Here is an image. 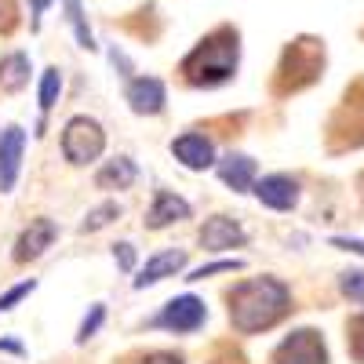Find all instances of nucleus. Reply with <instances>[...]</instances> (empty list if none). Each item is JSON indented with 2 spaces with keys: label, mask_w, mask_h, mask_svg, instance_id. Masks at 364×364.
Returning a JSON list of instances; mask_svg holds the SVG:
<instances>
[{
  "label": "nucleus",
  "mask_w": 364,
  "mask_h": 364,
  "mask_svg": "<svg viewBox=\"0 0 364 364\" xmlns=\"http://www.w3.org/2000/svg\"><path fill=\"white\" fill-rule=\"evenodd\" d=\"M226 299H230V321H233L237 331H245V336L273 328L291 306V291L277 277L240 281V284H233V291Z\"/></svg>",
  "instance_id": "1"
},
{
  "label": "nucleus",
  "mask_w": 364,
  "mask_h": 364,
  "mask_svg": "<svg viewBox=\"0 0 364 364\" xmlns=\"http://www.w3.org/2000/svg\"><path fill=\"white\" fill-rule=\"evenodd\" d=\"M237 58H240V44L233 29H215L211 37H204L182 63V73L193 87H219L226 80H233L237 73Z\"/></svg>",
  "instance_id": "2"
},
{
  "label": "nucleus",
  "mask_w": 364,
  "mask_h": 364,
  "mask_svg": "<svg viewBox=\"0 0 364 364\" xmlns=\"http://www.w3.org/2000/svg\"><path fill=\"white\" fill-rule=\"evenodd\" d=\"M208 321V306L204 299L197 295H175L171 302H164L161 314H154L146 321V328H161V331H171V336H193L200 331Z\"/></svg>",
  "instance_id": "3"
},
{
  "label": "nucleus",
  "mask_w": 364,
  "mask_h": 364,
  "mask_svg": "<svg viewBox=\"0 0 364 364\" xmlns=\"http://www.w3.org/2000/svg\"><path fill=\"white\" fill-rule=\"evenodd\" d=\"M106 149V132L95 117H73L63 132V154L70 164H91Z\"/></svg>",
  "instance_id": "4"
},
{
  "label": "nucleus",
  "mask_w": 364,
  "mask_h": 364,
  "mask_svg": "<svg viewBox=\"0 0 364 364\" xmlns=\"http://www.w3.org/2000/svg\"><path fill=\"white\" fill-rule=\"evenodd\" d=\"M273 364H328L324 339L317 336L314 328H299V331H291V336L277 346Z\"/></svg>",
  "instance_id": "5"
},
{
  "label": "nucleus",
  "mask_w": 364,
  "mask_h": 364,
  "mask_svg": "<svg viewBox=\"0 0 364 364\" xmlns=\"http://www.w3.org/2000/svg\"><path fill=\"white\" fill-rule=\"evenodd\" d=\"M171 157L190 168V171H204V168H215V142H211L204 132H182L178 139H171Z\"/></svg>",
  "instance_id": "6"
},
{
  "label": "nucleus",
  "mask_w": 364,
  "mask_h": 364,
  "mask_svg": "<svg viewBox=\"0 0 364 364\" xmlns=\"http://www.w3.org/2000/svg\"><path fill=\"white\" fill-rule=\"evenodd\" d=\"M55 237H58V223H55V219H48V215L33 219V223L18 233L11 259H15V262H33V259H41V255L55 245Z\"/></svg>",
  "instance_id": "7"
},
{
  "label": "nucleus",
  "mask_w": 364,
  "mask_h": 364,
  "mask_svg": "<svg viewBox=\"0 0 364 364\" xmlns=\"http://www.w3.org/2000/svg\"><path fill=\"white\" fill-rule=\"evenodd\" d=\"M22 154H26V132L18 124H8L0 132V193L15 190L22 171Z\"/></svg>",
  "instance_id": "8"
},
{
  "label": "nucleus",
  "mask_w": 364,
  "mask_h": 364,
  "mask_svg": "<svg viewBox=\"0 0 364 364\" xmlns=\"http://www.w3.org/2000/svg\"><path fill=\"white\" fill-rule=\"evenodd\" d=\"M124 99H128L132 113L157 117L168 106V91H164V80H157V77H132L124 87Z\"/></svg>",
  "instance_id": "9"
},
{
  "label": "nucleus",
  "mask_w": 364,
  "mask_h": 364,
  "mask_svg": "<svg viewBox=\"0 0 364 364\" xmlns=\"http://www.w3.org/2000/svg\"><path fill=\"white\" fill-rule=\"evenodd\" d=\"M200 245L208 252H226V248H245L248 245V230L230 215H211L200 226Z\"/></svg>",
  "instance_id": "10"
},
{
  "label": "nucleus",
  "mask_w": 364,
  "mask_h": 364,
  "mask_svg": "<svg viewBox=\"0 0 364 364\" xmlns=\"http://www.w3.org/2000/svg\"><path fill=\"white\" fill-rule=\"evenodd\" d=\"M252 193L259 197V204H266L273 211H291L299 204V178H291V175H262Z\"/></svg>",
  "instance_id": "11"
},
{
  "label": "nucleus",
  "mask_w": 364,
  "mask_h": 364,
  "mask_svg": "<svg viewBox=\"0 0 364 364\" xmlns=\"http://www.w3.org/2000/svg\"><path fill=\"white\" fill-rule=\"evenodd\" d=\"M190 215H193V208H190L186 197H178L171 190H157L154 193V204H149V211H146V226L149 230H164V226L182 223V219H190Z\"/></svg>",
  "instance_id": "12"
},
{
  "label": "nucleus",
  "mask_w": 364,
  "mask_h": 364,
  "mask_svg": "<svg viewBox=\"0 0 364 364\" xmlns=\"http://www.w3.org/2000/svg\"><path fill=\"white\" fill-rule=\"evenodd\" d=\"M182 269H186V252H175V248L171 252H157V255L146 259V266L139 269V277L132 284L142 291V288H154V284L175 277V273H182Z\"/></svg>",
  "instance_id": "13"
},
{
  "label": "nucleus",
  "mask_w": 364,
  "mask_h": 364,
  "mask_svg": "<svg viewBox=\"0 0 364 364\" xmlns=\"http://www.w3.org/2000/svg\"><path fill=\"white\" fill-rule=\"evenodd\" d=\"M215 171H219V178L233 193H248V190H255V182H259V164L248 154H226L215 164Z\"/></svg>",
  "instance_id": "14"
},
{
  "label": "nucleus",
  "mask_w": 364,
  "mask_h": 364,
  "mask_svg": "<svg viewBox=\"0 0 364 364\" xmlns=\"http://www.w3.org/2000/svg\"><path fill=\"white\" fill-rule=\"evenodd\" d=\"M95 182H99V190H132L139 182V164L132 157H113L99 168Z\"/></svg>",
  "instance_id": "15"
},
{
  "label": "nucleus",
  "mask_w": 364,
  "mask_h": 364,
  "mask_svg": "<svg viewBox=\"0 0 364 364\" xmlns=\"http://www.w3.org/2000/svg\"><path fill=\"white\" fill-rule=\"evenodd\" d=\"M29 80V58L22 51L0 58V91H18Z\"/></svg>",
  "instance_id": "16"
},
{
  "label": "nucleus",
  "mask_w": 364,
  "mask_h": 364,
  "mask_svg": "<svg viewBox=\"0 0 364 364\" xmlns=\"http://www.w3.org/2000/svg\"><path fill=\"white\" fill-rule=\"evenodd\" d=\"M63 4H66V18H70V26H73L77 44L87 48V51H95L99 44H95V33H91V26H87V15H84V8H80V0H63Z\"/></svg>",
  "instance_id": "17"
},
{
  "label": "nucleus",
  "mask_w": 364,
  "mask_h": 364,
  "mask_svg": "<svg viewBox=\"0 0 364 364\" xmlns=\"http://www.w3.org/2000/svg\"><path fill=\"white\" fill-rule=\"evenodd\" d=\"M113 219H120V204H117V200H106V204L91 208L87 215H84V223H80V233H99V230H106Z\"/></svg>",
  "instance_id": "18"
},
{
  "label": "nucleus",
  "mask_w": 364,
  "mask_h": 364,
  "mask_svg": "<svg viewBox=\"0 0 364 364\" xmlns=\"http://www.w3.org/2000/svg\"><path fill=\"white\" fill-rule=\"evenodd\" d=\"M58 95H63V73L51 66V70H44V77H41V91H37L41 113H48V109L58 102Z\"/></svg>",
  "instance_id": "19"
},
{
  "label": "nucleus",
  "mask_w": 364,
  "mask_h": 364,
  "mask_svg": "<svg viewBox=\"0 0 364 364\" xmlns=\"http://www.w3.org/2000/svg\"><path fill=\"white\" fill-rule=\"evenodd\" d=\"M339 291H343L350 302H360V306H364V269H346V273H339Z\"/></svg>",
  "instance_id": "20"
},
{
  "label": "nucleus",
  "mask_w": 364,
  "mask_h": 364,
  "mask_svg": "<svg viewBox=\"0 0 364 364\" xmlns=\"http://www.w3.org/2000/svg\"><path fill=\"white\" fill-rule=\"evenodd\" d=\"M245 262L240 259H219V262H204V266H197V269H190L186 273V281H204V277H215V273H233V269H240Z\"/></svg>",
  "instance_id": "21"
},
{
  "label": "nucleus",
  "mask_w": 364,
  "mask_h": 364,
  "mask_svg": "<svg viewBox=\"0 0 364 364\" xmlns=\"http://www.w3.org/2000/svg\"><path fill=\"white\" fill-rule=\"evenodd\" d=\"M102 321H106V306H102V302H95V306L87 310V317L80 321V328H77V343H87L102 328Z\"/></svg>",
  "instance_id": "22"
},
{
  "label": "nucleus",
  "mask_w": 364,
  "mask_h": 364,
  "mask_svg": "<svg viewBox=\"0 0 364 364\" xmlns=\"http://www.w3.org/2000/svg\"><path fill=\"white\" fill-rule=\"evenodd\" d=\"M37 288V281H18V284H11L4 295H0V314H8V310H15L18 306V302L29 295V291H33Z\"/></svg>",
  "instance_id": "23"
},
{
  "label": "nucleus",
  "mask_w": 364,
  "mask_h": 364,
  "mask_svg": "<svg viewBox=\"0 0 364 364\" xmlns=\"http://www.w3.org/2000/svg\"><path fill=\"white\" fill-rule=\"evenodd\" d=\"M113 259H117V266L124 269V273H132V269H135V245H132V240H120V245H113Z\"/></svg>",
  "instance_id": "24"
},
{
  "label": "nucleus",
  "mask_w": 364,
  "mask_h": 364,
  "mask_svg": "<svg viewBox=\"0 0 364 364\" xmlns=\"http://www.w3.org/2000/svg\"><path fill=\"white\" fill-rule=\"evenodd\" d=\"M350 331H353V339H350V343H353V357L364 364V314H360V317H353Z\"/></svg>",
  "instance_id": "25"
},
{
  "label": "nucleus",
  "mask_w": 364,
  "mask_h": 364,
  "mask_svg": "<svg viewBox=\"0 0 364 364\" xmlns=\"http://www.w3.org/2000/svg\"><path fill=\"white\" fill-rule=\"evenodd\" d=\"M331 245L343 248V252H353V255H364V240H360V237H336Z\"/></svg>",
  "instance_id": "26"
},
{
  "label": "nucleus",
  "mask_w": 364,
  "mask_h": 364,
  "mask_svg": "<svg viewBox=\"0 0 364 364\" xmlns=\"http://www.w3.org/2000/svg\"><path fill=\"white\" fill-rule=\"evenodd\" d=\"M139 364H182V357H175V353H146Z\"/></svg>",
  "instance_id": "27"
},
{
  "label": "nucleus",
  "mask_w": 364,
  "mask_h": 364,
  "mask_svg": "<svg viewBox=\"0 0 364 364\" xmlns=\"http://www.w3.org/2000/svg\"><path fill=\"white\" fill-rule=\"evenodd\" d=\"M51 0H29V11H33V26H41V15L48 11Z\"/></svg>",
  "instance_id": "28"
},
{
  "label": "nucleus",
  "mask_w": 364,
  "mask_h": 364,
  "mask_svg": "<svg viewBox=\"0 0 364 364\" xmlns=\"http://www.w3.org/2000/svg\"><path fill=\"white\" fill-rule=\"evenodd\" d=\"M0 350H4V353H26V346L15 343V339H0Z\"/></svg>",
  "instance_id": "29"
}]
</instances>
